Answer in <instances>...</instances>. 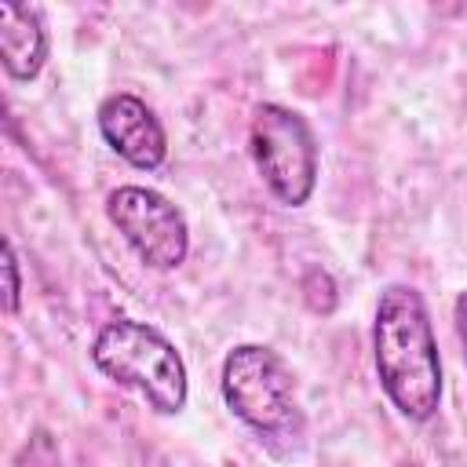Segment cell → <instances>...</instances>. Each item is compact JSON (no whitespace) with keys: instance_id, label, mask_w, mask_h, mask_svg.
Wrapping results in <instances>:
<instances>
[{"instance_id":"cell-1","label":"cell","mask_w":467,"mask_h":467,"mask_svg":"<svg viewBox=\"0 0 467 467\" xmlns=\"http://www.w3.org/2000/svg\"><path fill=\"white\" fill-rule=\"evenodd\" d=\"M372 361L383 394L409 423H427L441 409V354L420 288L387 285L372 317Z\"/></svg>"},{"instance_id":"cell-2","label":"cell","mask_w":467,"mask_h":467,"mask_svg":"<svg viewBox=\"0 0 467 467\" xmlns=\"http://www.w3.org/2000/svg\"><path fill=\"white\" fill-rule=\"evenodd\" d=\"M91 361L102 376L135 390L153 412L161 416L182 412L190 394L186 361L175 350V343L153 325L135 317L106 321L91 343Z\"/></svg>"},{"instance_id":"cell-3","label":"cell","mask_w":467,"mask_h":467,"mask_svg":"<svg viewBox=\"0 0 467 467\" xmlns=\"http://www.w3.org/2000/svg\"><path fill=\"white\" fill-rule=\"evenodd\" d=\"M219 390L226 409L266 441H296L303 434V412L296 401L292 372L277 350L263 343H237L223 358Z\"/></svg>"},{"instance_id":"cell-4","label":"cell","mask_w":467,"mask_h":467,"mask_svg":"<svg viewBox=\"0 0 467 467\" xmlns=\"http://www.w3.org/2000/svg\"><path fill=\"white\" fill-rule=\"evenodd\" d=\"M248 150L259 179L285 208H303L317 186V135L303 113L263 102L248 128Z\"/></svg>"},{"instance_id":"cell-5","label":"cell","mask_w":467,"mask_h":467,"mask_svg":"<svg viewBox=\"0 0 467 467\" xmlns=\"http://www.w3.org/2000/svg\"><path fill=\"white\" fill-rule=\"evenodd\" d=\"M106 215L128 248L150 270H175L190 255V226L175 201L153 186H117L106 197Z\"/></svg>"},{"instance_id":"cell-6","label":"cell","mask_w":467,"mask_h":467,"mask_svg":"<svg viewBox=\"0 0 467 467\" xmlns=\"http://www.w3.org/2000/svg\"><path fill=\"white\" fill-rule=\"evenodd\" d=\"M99 131L106 146L139 171H157L168 157V135L157 113L131 91H113L99 102Z\"/></svg>"},{"instance_id":"cell-7","label":"cell","mask_w":467,"mask_h":467,"mask_svg":"<svg viewBox=\"0 0 467 467\" xmlns=\"http://www.w3.org/2000/svg\"><path fill=\"white\" fill-rule=\"evenodd\" d=\"M0 62L11 80H33L47 62V29L36 7L0 0Z\"/></svg>"},{"instance_id":"cell-8","label":"cell","mask_w":467,"mask_h":467,"mask_svg":"<svg viewBox=\"0 0 467 467\" xmlns=\"http://www.w3.org/2000/svg\"><path fill=\"white\" fill-rule=\"evenodd\" d=\"M22 303V277H18V255H15V244L4 241V306L7 314H15Z\"/></svg>"},{"instance_id":"cell-9","label":"cell","mask_w":467,"mask_h":467,"mask_svg":"<svg viewBox=\"0 0 467 467\" xmlns=\"http://www.w3.org/2000/svg\"><path fill=\"white\" fill-rule=\"evenodd\" d=\"M452 325H456V336H460V347H463V358H467V292H460L456 303H452Z\"/></svg>"}]
</instances>
